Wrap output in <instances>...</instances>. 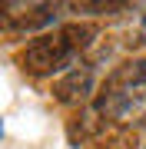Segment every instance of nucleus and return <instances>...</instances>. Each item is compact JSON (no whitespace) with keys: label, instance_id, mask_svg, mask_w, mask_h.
I'll return each mask as SVG.
<instances>
[{"label":"nucleus","instance_id":"nucleus-5","mask_svg":"<svg viewBox=\"0 0 146 149\" xmlns=\"http://www.w3.org/2000/svg\"><path fill=\"white\" fill-rule=\"evenodd\" d=\"M140 129H143V136H146V116H143V119H140Z\"/></svg>","mask_w":146,"mask_h":149},{"label":"nucleus","instance_id":"nucleus-4","mask_svg":"<svg viewBox=\"0 0 146 149\" xmlns=\"http://www.w3.org/2000/svg\"><path fill=\"white\" fill-rule=\"evenodd\" d=\"M60 37H63V43L76 53V50H87L90 43L96 40V27H93V23H80V20H76V23H66V27L60 30Z\"/></svg>","mask_w":146,"mask_h":149},{"label":"nucleus","instance_id":"nucleus-3","mask_svg":"<svg viewBox=\"0 0 146 149\" xmlns=\"http://www.w3.org/2000/svg\"><path fill=\"white\" fill-rule=\"evenodd\" d=\"M53 20H57V7L53 3H37V7H27V13H3V30L7 33L37 30V27H47Z\"/></svg>","mask_w":146,"mask_h":149},{"label":"nucleus","instance_id":"nucleus-1","mask_svg":"<svg viewBox=\"0 0 146 149\" xmlns=\"http://www.w3.org/2000/svg\"><path fill=\"white\" fill-rule=\"evenodd\" d=\"M73 50L63 43L60 33H37L30 37V43L20 50V66L27 70L30 76H50V73H60L66 70Z\"/></svg>","mask_w":146,"mask_h":149},{"label":"nucleus","instance_id":"nucleus-2","mask_svg":"<svg viewBox=\"0 0 146 149\" xmlns=\"http://www.w3.org/2000/svg\"><path fill=\"white\" fill-rule=\"evenodd\" d=\"M90 93H93V70H90V66H83V70H66V73L53 83L57 103H66V106L83 103Z\"/></svg>","mask_w":146,"mask_h":149}]
</instances>
